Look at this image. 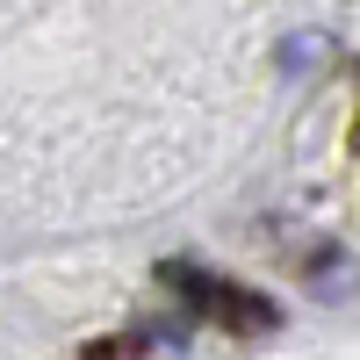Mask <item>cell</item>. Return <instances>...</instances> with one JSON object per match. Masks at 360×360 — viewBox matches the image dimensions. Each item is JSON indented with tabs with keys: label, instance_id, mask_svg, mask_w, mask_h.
I'll list each match as a JSON object with an SVG mask.
<instances>
[{
	"label": "cell",
	"instance_id": "obj_1",
	"mask_svg": "<svg viewBox=\"0 0 360 360\" xmlns=\"http://www.w3.org/2000/svg\"><path fill=\"white\" fill-rule=\"evenodd\" d=\"M159 281L173 288V295H188V303L209 317V324H224V332H238V339H259V332H274L281 324V310L266 303L259 288H238V281H224V274H209V266H159Z\"/></svg>",
	"mask_w": 360,
	"mask_h": 360
},
{
	"label": "cell",
	"instance_id": "obj_2",
	"mask_svg": "<svg viewBox=\"0 0 360 360\" xmlns=\"http://www.w3.org/2000/svg\"><path fill=\"white\" fill-rule=\"evenodd\" d=\"M353 152H360V108H353Z\"/></svg>",
	"mask_w": 360,
	"mask_h": 360
}]
</instances>
